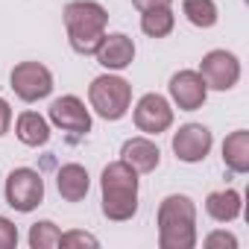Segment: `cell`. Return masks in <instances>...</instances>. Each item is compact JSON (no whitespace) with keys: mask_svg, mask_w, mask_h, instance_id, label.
Listing matches in <instances>:
<instances>
[{"mask_svg":"<svg viewBox=\"0 0 249 249\" xmlns=\"http://www.w3.org/2000/svg\"><path fill=\"white\" fill-rule=\"evenodd\" d=\"M103 214L114 223L129 220L138 211V173L126 161H111L103 170Z\"/></svg>","mask_w":249,"mask_h":249,"instance_id":"obj_1","label":"cell"},{"mask_svg":"<svg viewBox=\"0 0 249 249\" xmlns=\"http://www.w3.org/2000/svg\"><path fill=\"white\" fill-rule=\"evenodd\" d=\"M159 246L161 249L196 246V208L185 194H170L159 205Z\"/></svg>","mask_w":249,"mask_h":249,"instance_id":"obj_2","label":"cell"},{"mask_svg":"<svg viewBox=\"0 0 249 249\" xmlns=\"http://www.w3.org/2000/svg\"><path fill=\"white\" fill-rule=\"evenodd\" d=\"M106 21L108 12L94 3V0H73L65 6V27H68V38L71 47L82 56L97 53L103 36H106Z\"/></svg>","mask_w":249,"mask_h":249,"instance_id":"obj_3","label":"cell"},{"mask_svg":"<svg viewBox=\"0 0 249 249\" xmlns=\"http://www.w3.org/2000/svg\"><path fill=\"white\" fill-rule=\"evenodd\" d=\"M88 100L91 108L103 117V120H120L126 114L129 103H132V88L126 79L120 76H97L88 88Z\"/></svg>","mask_w":249,"mask_h":249,"instance_id":"obj_4","label":"cell"},{"mask_svg":"<svg viewBox=\"0 0 249 249\" xmlns=\"http://www.w3.org/2000/svg\"><path fill=\"white\" fill-rule=\"evenodd\" d=\"M44 199V179L30 170V167H18L9 173L6 179V202L15 208V211H33L38 208Z\"/></svg>","mask_w":249,"mask_h":249,"instance_id":"obj_5","label":"cell"},{"mask_svg":"<svg viewBox=\"0 0 249 249\" xmlns=\"http://www.w3.org/2000/svg\"><path fill=\"white\" fill-rule=\"evenodd\" d=\"M12 91L24 100V103H36L44 100L53 91V76L44 65L38 62H21L12 71Z\"/></svg>","mask_w":249,"mask_h":249,"instance_id":"obj_6","label":"cell"},{"mask_svg":"<svg viewBox=\"0 0 249 249\" xmlns=\"http://www.w3.org/2000/svg\"><path fill=\"white\" fill-rule=\"evenodd\" d=\"M199 76L205 79L208 88L214 91H229L237 85L240 79V62L234 53H226V50H211L202 65H199Z\"/></svg>","mask_w":249,"mask_h":249,"instance_id":"obj_7","label":"cell"},{"mask_svg":"<svg viewBox=\"0 0 249 249\" xmlns=\"http://www.w3.org/2000/svg\"><path fill=\"white\" fill-rule=\"evenodd\" d=\"M173 123V108L161 94H144L135 106V126L147 135H159L170 129Z\"/></svg>","mask_w":249,"mask_h":249,"instance_id":"obj_8","label":"cell"},{"mask_svg":"<svg viewBox=\"0 0 249 249\" xmlns=\"http://www.w3.org/2000/svg\"><path fill=\"white\" fill-rule=\"evenodd\" d=\"M214 138L211 132L202 126V123H185V126L173 135V153L179 161H188V164H196L208 156Z\"/></svg>","mask_w":249,"mask_h":249,"instance_id":"obj_9","label":"cell"},{"mask_svg":"<svg viewBox=\"0 0 249 249\" xmlns=\"http://www.w3.org/2000/svg\"><path fill=\"white\" fill-rule=\"evenodd\" d=\"M50 120L56 123L59 129L73 132V135L91 132V114H88L85 103H82L79 97H73V94L53 100V106H50Z\"/></svg>","mask_w":249,"mask_h":249,"instance_id":"obj_10","label":"cell"},{"mask_svg":"<svg viewBox=\"0 0 249 249\" xmlns=\"http://www.w3.org/2000/svg\"><path fill=\"white\" fill-rule=\"evenodd\" d=\"M205 94H208V85L205 79L196 73V71H179L173 79H170V97L179 108L185 111H194L205 103Z\"/></svg>","mask_w":249,"mask_h":249,"instance_id":"obj_11","label":"cell"},{"mask_svg":"<svg viewBox=\"0 0 249 249\" xmlns=\"http://www.w3.org/2000/svg\"><path fill=\"white\" fill-rule=\"evenodd\" d=\"M97 62L108 71H123V68H129L132 59H135V44L129 36H123V33H114V36H103L100 47H97Z\"/></svg>","mask_w":249,"mask_h":249,"instance_id":"obj_12","label":"cell"},{"mask_svg":"<svg viewBox=\"0 0 249 249\" xmlns=\"http://www.w3.org/2000/svg\"><path fill=\"white\" fill-rule=\"evenodd\" d=\"M120 156L135 173H153L159 167V161H161L159 147L153 141H147V138H129L126 144H123Z\"/></svg>","mask_w":249,"mask_h":249,"instance_id":"obj_13","label":"cell"},{"mask_svg":"<svg viewBox=\"0 0 249 249\" xmlns=\"http://www.w3.org/2000/svg\"><path fill=\"white\" fill-rule=\"evenodd\" d=\"M56 185H59L62 199L79 202V199H85V194H88V188H91V179H88V170H85V167H79V164H65V167L59 170V176H56Z\"/></svg>","mask_w":249,"mask_h":249,"instance_id":"obj_14","label":"cell"},{"mask_svg":"<svg viewBox=\"0 0 249 249\" xmlns=\"http://www.w3.org/2000/svg\"><path fill=\"white\" fill-rule=\"evenodd\" d=\"M15 135L21 144L27 147H41L50 141V126H47V120L38 114V111H24L18 117V126H15Z\"/></svg>","mask_w":249,"mask_h":249,"instance_id":"obj_15","label":"cell"},{"mask_svg":"<svg viewBox=\"0 0 249 249\" xmlns=\"http://www.w3.org/2000/svg\"><path fill=\"white\" fill-rule=\"evenodd\" d=\"M223 161L231 173H246L249 170V132H231L223 141Z\"/></svg>","mask_w":249,"mask_h":249,"instance_id":"obj_16","label":"cell"},{"mask_svg":"<svg viewBox=\"0 0 249 249\" xmlns=\"http://www.w3.org/2000/svg\"><path fill=\"white\" fill-rule=\"evenodd\" d=\"M205 211H208L217 223H231V220H237V214H240V194L231 191V188L214 191V194H208V199H205Z\"/></svg>","mask_w":249,"mask_h":249,"instance_id":"obj_17","label":"cell"},{"mask_svg":"<svg viewBox=\"0 0 249 249\" xmlns=\"http://www.w3.org/2000/svg\"><path fill=\"white\" fill-rule=\"evenodd\" d=\"M173 24H176V18H173L170 6H164V9H150V12L141 15V30H144L150 38H164V36H170V33H173Z\"/></svg>","mask_w":249,"mask_h":249,"instance_id":"obj_18","label":"cell"},{"mask_svg":"<svg viewBox=\"0 0 249 249\" xmlns=\"http://www.w3.org/2000/svg\"><path fill=\"white\" fill-rule=\"evenodd\" d=\"M182 12L194 27H214L217 24V3L214 0H182Z\"/></svg>","mask_w":249,"mask_h":249,"instance_id":"obj_19","label":"cell"},{"mask_svg":"<svg viewBox=\"0 0 249 249\" xmlns=\"http://www.w3.org/2000/svg\"><path fill=\"white\" fill-rule=\"evenodd\" d=\"M59 237H62V231L50 220H41L30 229V246L33 249H53V246H59Z\"/></svg>","mask_w":249,"mask_h":249,"instance_id":"obj_20","label":"cell"},{"mask_svg":"<svg viewBox=\"0 0 249 249\" xmlns=\"http://www.w3.org/2000/svg\"><path fill=\"white\" fill-rule=\"evenodd\" d=\"M18 246V229L12 220L0 217V249H15Z\"/></svg>","mask_w":249,"mask_h":249,"instance_id":"obj_21","label":"cell"},{"mask_svg":"<svg viewBox=\"0 0 249 249\" xmlns=\"http://www.w3.org/2000/svg\"><path fill=\"white\" fill-rule=\"evenodd\" d=\"M59 246H97V237L88 231H68L59 237Z\"/></svg>","mask_w":249,"mask_h":249,"instance_id":"obj_22","label":"cell"},{"mask_svg":"<svg viewBox=\"0 0 249 249\" xmlns=\"http://www.w3.org/2000/svg\"><path fill=\"white\" fill-rule=\"evenodd\" d=\"M205 246H208V249H214V246H229V249H234V246H237V237H234V234H226V231H214V234L205 237Z\"/></svg>","mask_w":249,"mask_h":249,"instance_id":"obj_23","label":"cell"},{"mask_svg":"<svg viewBox=\"0 0 249 249\" xmlns=\"http://www.w3.org/2000/svg\"><path fill=\"white\" fill-rule=\"evenodd\" d=\"M9 123H12V108H9V103L3 97H0V135L9 132Z\"/></svg>","mask_w":249,"mask_h":249,"instance_id":"obj_24","label":"cell"},{"mask_svg":"<svg viewBox=\"0 0 249 249\" xmlns=\"http://www.w3.org/2000/svg\"><path fill=\"white\" fill-rule=\"evenodd\" d=\"M173 0H132V6L135 9H141V12H150V9H164V6H170Z\"/></svg>","mask_w":249,"mask_h":249,"instance_id":"obj_25","label":"cell"}]
</instances>
